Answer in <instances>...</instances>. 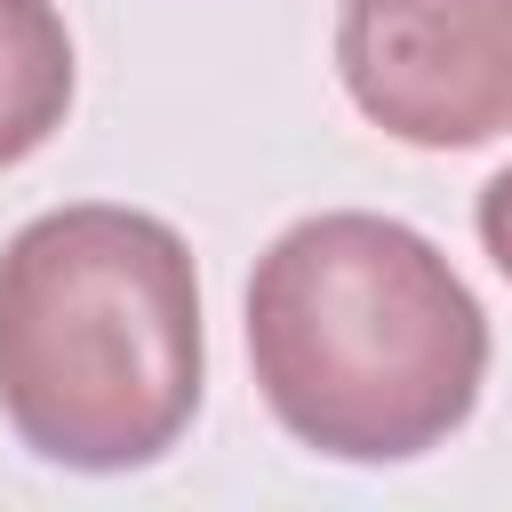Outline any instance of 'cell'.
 <instances>
[{
  "label": "cell",
  "mask_w": 512,
  "mask_h": 512,
  "mask_svg": "<svg viewBox=\"0 0 512 512\" xmlns=\"http://www.w3.org/2000/svg\"><path fill=\"white\" fill-rule=\"evenodd\" d=\"M336 72L384 136L472 152L512 128V0H344Z\"/></svg>",
  "instance_id": "3957f363"
},
{
  "label": "cell",
  "mask_w": 512,
  "mask_h": 512,
  "mask_svg": "<svg viewBox=\"0 0 512 512\" xmlns=\"http://www.w3.org/2000/svg\"><path fill=\"white\" fill-rule=\"evenodd\" d=\"M200 408V272L176 224L72 200L0 248V416L64 472H136Z\"/></svg>",
  "instance_id": "7a4b0ae2"
},
{
  "label": "cell",
  "mask_w": 512,
  "mask_h": 512,
  "mask_svg": "<svg viewBox=\"0 0 512 512\" xmlns=\"http://www.w3.org/2000/svg\"><path fill=\"white\" fill-rule=\"evenodd\" d=\"M72 112V32L56 0H0V168L32 160Z\"/></svg>",
  "instance_id": "277c9868"
},
{
  "label": "cell",
  "mask_w": 512,
  "mask_h": 512,
  "mask_svg": "<svg viewBox=\"0 0 512 512\" xmlns=\"http://www.w3.org/2000/svg\"><path fill=\"white\" fill-rule=\"evenodd\" d=\"M472 224H480V248H488V264L512 280V168H496V176L480 184V208H472Z\"/></svg>",
  "instance_id": "5b68a950"
},
{
  "label": "cell",
  "mask_w": 512,
  "mask_h": 512,
  "mask_svg": "<svg viewBox=\"0 0 512 512\" xmlns=\"http://www.w3.org/2000/svg\"><path fill=\"white\" fill-rule=\"evenodd\" d=\"M248 360L264 408L312 456L408 464L472 416L488 312L416 224L328 208L256 256Z\"/></svg>",
  "instance_id": "6da1fadb"
}]
</instances>
